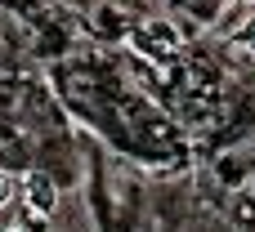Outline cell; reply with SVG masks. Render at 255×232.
I'll return each mask as SVG.
<instances>
[{"mask_svg": "<svg viewBox=\"0 0 255 232\" xmlns=\"http://www.w3.org/2000/svg\"><path fill=\"white\" fill-rule=\"evenodd\" d=\"M22 201H27V210L31 215H54L58 210V183L45 174V170H27L22 174Z\"/></svg>", "mask_w": 255, "mask_h": 232, "instance_id": "1", "label": "cell"}, {"mask_svg": "<svg viewBox=\"0 0 255 232\" xmlns=\"http://www.w3.org/2000/svg\"><path fill=\"white\" fill-rule=\"evenodd\" d=\"M18 192H22V179H13L9 170H0V210H4V206H9Z\"/></svg>", "mask_w": 255, "mask_h": 232, "instance_id": "2", "label": "cell"}, {"mask_svg": "<svg viewBox=\"0 0 255 232\" xmlns=\"http://www.w3.org/2000/svg\"><path fill=\"white\" fill-rule=\"evenodd\" d=\"M22 228H27V232H49V224H45V215H27Z\"/></svg>", "mask_w": 255, "mask_h": 232, "instance_id": "3", "label": "cell"}, {"mask_svg": "<svg viewBox=\"0 0 255 232\" xmlns=\"http://www.w3.org/2000/svg\"><path fill=\"white\" fill-rule=\"evenodd\" d=\"M0 232H27V228H22V224H4Z\"/></svg>", "mask_w": 255, "mask_h": 232, "instance_id": "4", "label": "cell"}, {"mask_svg": "<svg viewBox=\"0 0 255 232\" xmlns=\"http://www.w3.org/2000/svg\"><path fill=\"white\" fill-rule=\"evenodd\" d=\"M242 4H255V0H242Z\"/></svg>", "mask_w": 255, "mask_h": 232, "instance_id": "5", "label": "cell"}]
</instances>
